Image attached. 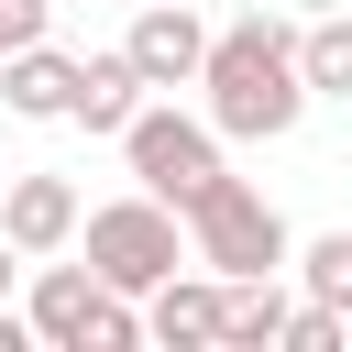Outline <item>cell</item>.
Segmentation results:
<instances>
[{
    "instance_id": "cell-5",
    "label": "cell",
    "mask_w": 352,
    "mask_h": 352,
    "mask_svg": "<svg viewBox=\"0 0 352 352\" xmlns=\"http://www.w3.org/2000/svg\"><path fill=\"white\" fill-rule=\"evenodd\" d=\"M187 253L209 264V275H286L297 264V242H286V209L264 198V187H242V176H220L198 209H187Z\"/></svg>"
},
{
    "instance_id": "cell-14",
    "label": "cell",
    "mask_w": 352,
    "mask_h": 352,
    "mask_svg": "<svg viewBox=\"0 0 352 352\" xmlns=\"http://www.w3.org/2000/svg\"><path fill=\"white\" fill-rule=\"evenodd\" d=\"M44 22H55V0H0V55L44 44Z\"/></svg>"
},
{
    "instance_id": "cell-7",
    "label": "cell",
    "mask_w": 352,
    "mask_h": 352,
    "mask_svg": "<svg viewBox=\"0 0 352 352\" xmlns=\"http://www.w3.org/2000/svg\"><path fill=\"white\" fill-rule=\"evenodd\" d=\"M220 319H231V275H165L154 297H143V341H165V352H220Z\"/></svg>"
},
{
    "instance_id": "cell-4",
    "label": "cell",
    "mask_w": 352,
    "mask_h": 352,
    "mask_svg": "<svg viewBox=\"0 0 352 352\" xmlns=\"http://www.w3.org/2000/svg\"><path fill=\"white\" fill-rule=\"evenodd\" d=\"M121 165H132V187H154L165 209H198V198L231 176V165H220V121H209V110L187 121L176 99H143V121L121 132Z\"/></svg>"
},
{
    "instance_id": "cell-6",
    "label": "cell",
    "mask_w": 352,
    "mask_h": 352,
    "mask_svg": "<svg viewBox=\"0 0 352 352\" xmlns=\"http://www.w3.org/2000/svg\"><path fill=\"white\" fill-rule=\"evenodd\" d=\"M132 66L154 77V88H198V66H209V22H198V0H132Z\"/></svg>"
},
{
    "instance_id": "cell-1",
    "label": "cell",
    "mask_w": 352,
    "mask_h": 352,
    "mask_svg": "<svg viewBox=\"0 0 352 352\" xmlns=\"http://www.w3.org/2000/svg\"><path fill=\"white\" fill-rule=\"evenodd\" d=\"M198 88H209V121H220V143H286L297 121H308V66H297V33L275 22V11H242V22H220L209 33V66H198Z\"/></svg>"
},
{
    "instance_id": "cell-12",
    "label": "cell",
    "mask_w": 352,
    "mask_h": 352,
    "mask_svg": "<svg viewBox=\"0 0 352 352\" xmlns=\"http://www.w3.org/2000/svg\"><path fill=\"white\" fill-rule=\"evenodd\" d=\"M297 66H308V88H319V99H352V22H341V11H319V22L297 33Z\"/></svg>"
},
{
    "instance_id": "cell-8",
    "label": "cell",
    "mask_w": 352,
    "mask_h": 352,
    "mask_svg": "<svg viewBox=\"0 0 352 352\" xmlns=\"http://www.w3.org/2000/svg\"><path fill=\"white\" fill-rule=\"evenodd\" d=\"M143 99H154V77L132 66V44H110V55H77V110H66V121L121 143V132L143 121Z\"/></svg>"
},
{
    "instance_id": "cell-13",
    "label": "cell",
    "mask_w": 352,
    "mask_h": 352,
    "mask_svg": "<svg viewBox=\"0 0 352 352\" xmlns=\"http://www.w3.org/2000/svg\"><path fill=\"white\" fill-rule=\"evenodd\" d=\"M297 286H308L319 308H352V231H319V242L297 253Z\"/></svg>"
},
{
    "instance_id": "cell-15",
    "label": "cell",
    "mask_w": 352,
    "mask_h": 352,
    "mask_svg": "<svg viewBox=\"0 0 352 352\" xmlns=\"http://www.w3.org/2000/svg\"><path fill=\"white\" fill-rule=\"evenodd\" d=\"M22 264H33V253H22L11 231H0V297H11V275H22Z\"/></svg>"
},
{
    "instance_id": "cell-10",
    "label": "cell",
    "mask_w": 352,
    "mask_h": 352,
    "mask_svg": "<svg viewBox=\"0 0 352 352\" xmlns=\"http://www.w3.org/2000/svg\"><path fill=\"white\" fill-rule=\"evenodd\" d=\"M0 110H11V121H66V110H77V55H55V44L0 55Z\"/></svg>"
},
{
    "instance_id": "cell-11",
    "label": "cell",
    "mask_w": 352,
    "mask_h": 352,
    "mask_svg": "<svg viewBox=\"0 0 352 352\" xmlns=\"http://www.w3.org/2000/svg\"><path fill=\"white\" fill-rule=\"evenodd\" d=\"M286 319H297V297L275 275H242L231 286V319H220V352H286Z\"/></svg>"
},
{
    "instance_id": "cell-2",
    "label": "cell",
    "mask_w": 352,
    "mask_h": 352,
    "mask_svg": "<svg viewBox=\"0 0 352 352\" xmlns=\"http://www.w3.org/2000/svg\"><path fill=\"white\" fill-rule=\"evenodd\" d=\"M88 264H99V286H121V297H154L176 264H198V253H187V209H165L154 187H132V198H99V209H88Z\"/></svg>"
},
{
    "instance_id": "cell-9",
    "label": "cell",
    "mask_w": 352,
    "mask_h": 352,
    "mask_svg": "<svg viewBox=\"0 0 352 352\" xmlns=\"http://www.w3.org/2000/svg\"><path fill=\"white\" fill-rule=\"evenodd\" d=\"M0 231L44 264V253H66V242L88 231V209H77V187H66V176H11V187H0Z\"/></svg>"
},
{
    "instance_id": "cell-3",
    "label": "cell",
    "mask_w": 352,
    "mask_h": 352,
    "mask_svg": "<svg viewBox=\"0 0 352 352\" xmlns=\"http://www.w3.org/2000/svg\"><path fill=\"white\" fill-rule=\"evenodd\" d=\"M22 319H33L44 352H132L143 341V308L121 286H99V264H33Z\"/></svg>"
}]
</instances>
